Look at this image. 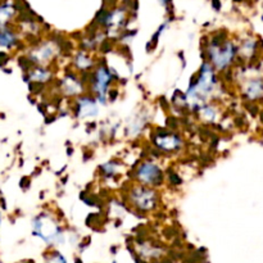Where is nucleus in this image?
Here are the masks:
<instances>
[{
    "label": "nucleus",
    "mask_w": 263,
    "mask_h": 263,
    "mask_svg": "<svg viewBox=\"0 0 263 263\" xmlns=\"http://www.w3.org/2000/svg\"><path fill=\"white\" fill-rule=\"evenodd\" d=\"M128 202L136 211L148 213L154 211L159 204V196L156 187L136 182L127 192Z\"/></svg>",
    "instance_id": "f257e3e1"
},
{
    "label": "nucleus",
    "mask_w": 263,
    "mask_h": 263,
    "mask_svg": "<svg viewBox=\"0 0 263 263\" xmlns=\"http://www.w3.org/2000/svg\"><path fill=\"white\" fill-rule=\"evenodd\" d=\"M75 64H76L77 70H80V71H90V68L94 67L95 62L89 55L88 50L82 49L81 51L77 53L76 57H75Z\"/></svg>",
    "instance_id": "39448f33"
},
{
    "label": "nucleus",
    "mask_w": 263,
    "mask_h": 263,
    "mask_svg": "<svg viewBox=\"0 0 263 263\" xmlns=\"http://www.w3.org/2000/svg\"><path fill=\"white\" fill-rule=\"evenodd\" d=\"M77 108L76 110V117L80 119L85 118H93V117L98 116V104H96V99L91 98L89 95L80 96L76 102Z\"/></svg>",
    "instance_id": "20e7f679"
},
{
    "label": "nucleus",
    "mask_w": 263,
    "mask_h": 263,
    "mask_svg": "<svg viewBox=\"0 0 263 263\" xmlns=\"http://www.w3.org/2000/svg\"><path fill=\"white\" fill-rule=\"evenodd\" d=\"M100 171H102V175H104L105 177H114L119 171V163L114 161H109L103 166H100Z\"/></svg>",
    "instance_id": "6e6552de"
},
{
    "label": "nucleus",
    "mask_w": 263,
    "mask_h": 263,
    "mask_svg": "<svg viewBox=\"0 0 263 263\" xmlns=\"http://www.w3.org/2000/svg\"><path fill=\"white\" fill-rule=\"evenodd\" d=\"M76 263H81V260H80V259H76Z\"/></svg>",
    "instance_id": "9b49d317"
},
{
    "label": "nucleus",
    "mask_w": 263,
    "mask_h": 263,
    "mask_svg": "<svg viewBox=\"0 0 263 263\" xmlns=\"http://www.w3.org/2000/svg\"><path fill=\"white\" fill-rule=\"evenodd\" d=\"M15 16V7L11 4H3L0 6V26H4L11 18Z\"/></svg>",
    "instance_id": "1a4fd4ad"
},
{
    "label": "nucleus",
    "mask_w": 263,
    "mask_h": 263,
    "mask_svg": "<svg viewBox=\"0 0 263 263\" xmlns=\"http://www.w3.org/2000/svg\"><path fill=\"white\" fill-rule=\"evenodd\" d=\"M30 79L35 84H45V82L50 81L51 79V71L49 68L43 67V65H39V67L34 68L31 72H30Z\"/></svg>",
    "instance_id": "423d86ee"
},
{
    "label": "nucleus",
    "mask_w": 263,
    "mask_h": 263,
    "mask_svg": "<svg viewBox=\"0 0 263 263\" xmlns=\"http://www.w3.org/2000/svg\"><path fill=\"white\" fill-rule=\"evenodd\" d=\"M262 90H263L262 82H260V81H252L248 85V88H246L245 91H246V94H248L249 98L254 99V98H258V96L262 94Z\"/></svg>",
    "instance_id": "9d476101"
},
{
    "label": "nucleus",
    "mask_w": 263,
    "mask_h": 263,
    "mask_svg": "<svg viewBox=\"0 0 263 263\" xmlns=\"http://www.w3.org/2000/svg\"><path fill=\"white\" fill-rule=\"evenodd\" d=\"M18 39L11 30H8L7 27L2 26L0 27V45L4 46V48H12L17 44Z\"/></svg>",
    "instance_id": "0eeeda50"
},
{
    "label": "nucleus",
    "mask_w": 263,
    "mask_h": 263,
    "mask_svg": "<svg viewBox=\"0 0 263 263\" xmlns=\"http://www.w3.org/2000/svg\"><path fill=\"white\" fill-rule=\"evenodd\" d=\"M134 178L139 184L152 187H158L163 184L164 172L157 162L147 159V161H143L138 166V168L134 172Z\"/></svg>",
    "instance_id": "f03ea898"
},
{
    "label": "nucleus",
    "mask_w": 263,
    "mask_h": 263,
    "mask_svg": "<svg viewBox=\"0 0 263 263\" xmlns=\"http://www.w3.org/2000/svg\"><path fill=\"white\" fill-rule=\"evenodd\" d=\"M153 144L163 153H176L184 148V139L171 130H159L153 135Z\"/></svg>",
    "instance_id": "7ed1b4c3"
}]
</instances>
